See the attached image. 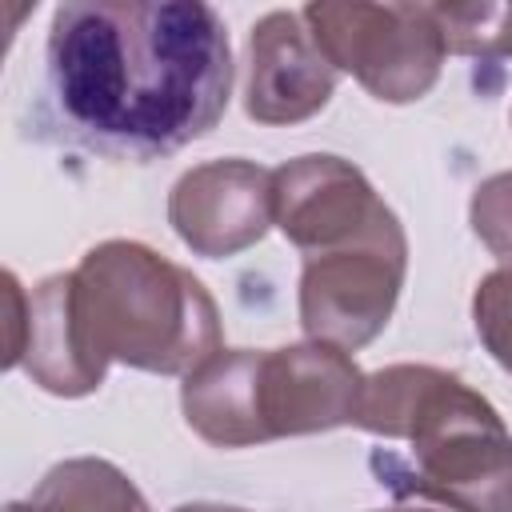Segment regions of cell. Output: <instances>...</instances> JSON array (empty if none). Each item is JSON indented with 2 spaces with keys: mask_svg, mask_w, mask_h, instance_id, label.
<instances>
[{
  "mask_svg": "<svg viewBox=\"0 0 512 512\" xmlns=\"http://www.w3.org/2000/svg\"><path fill=\"white\" fill-rule=\"evenodd\" d=\"M20 364L52 396H88L104 384L84 364L76 332H72L68 272H56L28 292V324H24Z\"/></svg>",
  "mask_w": 512,
  "mask_h": 512,
  "instance_id": "11",
  "label": "cell"
},
{
  "mask_svg": "<svg viewBox=\"0 0 512 512\" xmlns=\"http://www.w3.org/2000/svg\"><path fill=\"white\" fill-rule=\"evenodd\" d=\"M444 48L460 56L500 60L512 56V0L508 4H432Z\"/></svg>",
  "mask_w": 512,
  "mask_h": 512,
  "instance_id": "13",
  "label": "cell"
},
{
  "mask_svg": "<svg viewBox=\"0 0 512 512\" xmlns=\"http://www.w3.org/2000/svg\"><path fill=\"white\" fill-rule=\"evenodd\" d=\"M68 312L84 364L104 380L120 360L140 372H192L220 348V312L180 264L136 240H104L68 272Z\"/></svg>",
  "mask_w": 512,
  "mask_h": 512,
  "instance_id": "3",
  "label": "cell"
},
{
  "mask_svg": "<svg viewBox=\"0 0 512 512\" xmlns=\"http://www.w3.org/2000/svg\"><path fill=\"white\" fill-rule=\"evenodd\" d=\"M364 372L336 344H288L260 360V420L264 436H308L356 424Z\"/></svg>",
  "mask_w": 512,
  "mask_h": 512,
  "instance_id": "8",
  "label": "cell"
},
{
  "mask_svg": "<svg viewBox=\"0 0 512 512\" xmlns=\"http://www.w3.org/2000/svg\"><path fill=\"white\" fill-rule=\"evenodd\" d=\"M336 92V68L316 48L300 12L276 8L248 36L244 112L256 124H300Z\"/></svg>",
  "mask_w": 512,
  "mask_h": 512,
  "instance_id": "9",
  "label": "cell"
},
{
  "mask_svg": "<svg viewBox=\"0 0 512 512\" xmlns=\"http://www.w3.org/2000/svg\"><path fill=\"white\" fill-rule=\"evenodd\" d=\"M260 348H216L200 360L180 388L188 428L216 448L264 444L260 420Z\"/></svg>",
  "mask_w": 512,
  "mask_h": 512,
  "instance_id": "10",
  "label": "cell"
},
{
  "mask_svg": "<svg viewBox=\"0 0 512 512\" xmlns=\"http://www.w3.org/2000/svg\"><path fill=\"white\" fill-rule=\"evenodd\" d=\"M4 304H8V352H4V364L16 368L20 364V348H24L28 296H24V288H20V280L12 272H4Z\"/></svg>",
  "mask_w": 512,
  "mask_h": 512,
  "instance_id": "16",
  "label": "cell"
},
{
  "mask_svg": "<svg viewBox=\"0 0 512 512\" xmlns=\"http://www.w3.org/2000/svg\"><path fill=\"white\" fill-rule=\"evenodd\" d=\"M272 224L304 252H336L400 228L360 168L340 156H296L272 172Z\"/></svg>",
  "mask_w": 512,
  "mask_h": 512,
  "instance_id": "6",
  "label": "cell"
},
{
  "mask_svg": "<svg viewBox=\"0 0 512 512\" xmlns=\"http://www.w3.org/2000/svg\"><path fill=\"white\" fill-rule=\"evenodd\" d=\"M48 96L68 136L108 160H156L208 136L232 96V48L200 0L60 4Z\"/></svg>",
  "mask_w": 512,
  "mask_h": 512,
  "instance_id": "1",
  "label": "cell"
},
{
  "mask_svg": "<svg viewBox=\"0 0 512 512\" xmlns=\"http://www.w3.org/2000/svg\"><path fill=\"white\" fill-rule=\"evenodd\" d=\"M388 512H416V508H388Z\"/></svg>",
  "mask_w": 512,
  "mask_h": 512,
  "instance_id": "18",
  "label": "cell"
},
{
  "mask_svg": "<svg viewBox=\"0 0 512 512\" xmlns=\"http://www.w3.org/2000/svg\"><path fill=\"white\" fill-rule=\"evenodd\" d=\"M172 512H248V508H232V504H204V500H196V504H180V508H172Z\"/></svg>",
  "mask_w": 512,
  "mask_h": 512,
  "instance_id": "17",
  "label": "cell"
},
{
  "mask_svg": "<svg viewBox=\"0 0 512 512\" xmlns=\"http://www.w3.org/2000/svg\"><path fill=\"white\" fill-rule=\"evenodd\" d=\"M356 428L380 440L368 464L400 500L448 512H512V432L460 376L392 364L364 380Z\"/></svg>",
  "mask_w": 512,
  "mask_h": 512,
  "instance_id": "2",
  "label": "cell"
},
{
  "mask_svg": "<svg viewBox=\"0 0 512 512\" xmlns=\"http://www.w3.org/2000/svg\"><path fill=\"white\" fill-rule=\"evenodd\" d=\"M468 220L492 256L512 260V172H496L472 192Z\"/></svg>",
  "mask_w": 512,
  "mask_h": 512,
  "instance_id": "15",
  "label": "cell"
},
{
  "mask_svg": "<svg viewBox=\"0 0 512 512\" xmlns=\"http://www.w3.org/2000/svg\"><path fill=\"white\" fill-rule=\"evenodd\" d=\"M408 268L404 228L384 236L304 256L300 272V324L308 340L336 344L344 352L376 340L396 308Z\"/></svg>",
  "mask_w": 512,
  "mask_h": 512,
  "instance_id": "5",
  "label": "cell"
},
{
  "mask_svg": "<svg viewBox=\"0 0 512 512\" xmlns=\"http://www.w3.org/2000/svg\"><path fill=\"white\" fill-rule=\"evenodd\" d=\"M316 48L336 72H352L376 100H420L444 64V32L432 4H308L300 8Z\"/></svg>",
  "mask_w": 512,
  "mask_h": 512,
  "instance_id": "4",
  "label": "cell"
},
{
  "mask_svg": "<svg viewBox=\"0 0 512 512\" xmlns=\"http://www.w3.org/2000/svg\"><path fill=\"white\" fill-rule=\"evenodd\" d=\"M8 512H152L140 488L108 460L76 456L44 472L28 500L8 504Z\"/></svg>",
  "mask_w": 512,
  "mask_h": 512,
  "instance_id": "12",
  "label": "cell"
},
{
  "mask_svg": "<svg viewBox=\"0 0 512 512\" xmlns=\"http://www.w3.org/2000/svg\"><path fill=\"white\" fill-rule=\"evenodd\" d=\"M168 224L196 256H236L272 224V172L240 156L196 164L172 184Z\"/></svg>",
  "mask_w": 512,
  "mask_h": 512,
  "instance_id": "7",
  "label": "cell"
},
{
  "mask_svg": "<svg viewBox=\"0 0 512 512\" xmlns=\"http://www.w3.org/2000/svg\"><path fill=\"white\" fill-rule=\"evenodd\" d=\"M472 320L492 360L512 372V268H496L476 284Z\"/></svg>",
  "mask_w": 512,
  "mask_h": 512,
  "instance_id": "14",
  "label": "cell"
}]
</instances>
